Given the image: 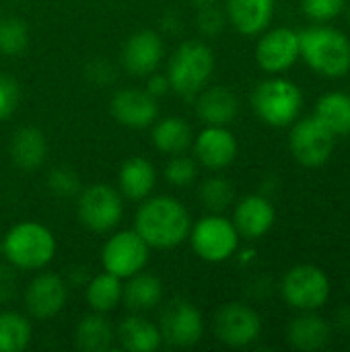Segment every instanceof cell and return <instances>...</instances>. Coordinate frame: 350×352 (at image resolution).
<instances>
[{
    "label": "cell",
    "instance_id": "cell-19",
    "mask_svg": "<svg viewBox=\"0 0 350 352\" xmlns=\"http://www.w3.org/2000/svg\"><path fill=\"white\" fill-rule=\"evenodd\" d=\"M239 113V99L237 95L225 87V85H215V87H204L196 95V116L206 124V126H229Z\"/></svg>",
    "mask_w": 350,
    "mask_h": 352
},
{
    "label": "cell",
    "instance_id": "cell-4",
    "mask_svg": "<svg viewBox=\"0 0 350 352\" xmlns=\"http://www.w3.org/2000/svg\"><path fill=\"white\" fill-rule=\"evenodd\" d=\"M2 254L17 270H39L56 256V237L39 223L14 225L2 241Z\"/></svg>",
    "mask_w": 350,
    "mask_h": 352
},
{
    "label": "cell",
    "instance_id": "cell-29",
    "mask_svg": "<svg viewBox=\"0 0 350 352\" xmlns=\"http://www.w3.org/2000/svg\"><path fill=\"white\" fill-rule=\"evenodd\" d=\"M122 301V278L111 272H101L93 276L87 285V303L97 314H107Z\"/></svg>",
    "mask_w": 350,
    "mask_h": 352
},
{
    "label": "cell",
    "instance_id": "cell-6",
    "mask_svg": "<svg viewBox=\"0 0 350 352\" xmlns=\"http://www.w3.org/2000/svg\"><path fill=\"white\" fill-rule=\"evenodd\" d=\"M283 299L299 311H316L330 299V278L316 264L293 266L281 285Z\"/></svg>",
    "mask_w": 350,
    "mask_h": 352
},
{
    "label": "cell",
    "instance_id": "cell-23",
    "mask_svg": "<svg viewBox=\"0 0 350 352\" xmlns=\"http://www.w3.org/2000/svg\"><path fill=\"white\" fill-rule=\"evenodd\" d=\"M163 299V283L151 272H136L122 285V301L132 311H151Z\"/></svg>",
    "mask_w": 350,
    "mask_h": 352
},
{
    "label": "cell",
    "instance_id": "cell-32",
    "mask_svg": "<svg viewBox=\"0 0 350 352\" xmlns=\"http://www.w3.org/2000/svg\"><path fill=\"white\" fill-rule=\"evenodd\" d=\"M27 43H29V29L23 19L19 16L0 19V54L19 56L25 52Z\"/></svg>",
    "mask_w": 350,
    "mask_h": 352
},
{
    "label": "cell",
    "instance_id": "cell-12",
    "mask_svg": "<svg viewBox=\"0 0 350 352\" xmlns=\"http://www.w3.org/2000/svg\"><path fill=\"white\" fill-rule=\"evenodd\" d=\"M215 336L227 346H250L262 334V318L243 303H227L215 314Z\"/></svg>",
    "mask_w": 350,
    "mask_h": 352
},
{
    "label": "cell",
    "instance_id": "cell-36",
    "mask_svg": "<svg viewBox=\"0 0 350 352\" xmlns=\"http://www.w3.org/2000/svg\"><path fill=\"white\" fill-rule=\"evenodd\" d=\"M225 23H227V14L221 8H217L212 2L200 4V10L196 14V25L204 35L208 37L219 35L225 29Z\"/></svg>",
    "mask_w": 350,
    "mask_h": 352
},
{
    "label": "cell",
    "instance_id": "cell-17",
    "mask_svg": "<svg viewBox=\"0 0 350 352\" xmlns=\"http://www.w3.org/2000/svg\"><path fill=\"white\" fill-rule=\"evenodd\" d=\"M161 60H163V39L155 31L142 29L128 37L122 52V62L130 74L149 76L151 72L157 70Z\"/></svg>",
    "mask_w": 350,
    "mask_h": 352
},
{
    "label": "cell",
    "instance_id": "cell-38",
    "mask_svg": "<svg viewBox=\"0 0 350 352\" xmlns=\"http://www.w3.org/2000/svg\"><path fill=\"white\" fill-rule=\"evenodd\" d=\"M19 293V274L12 264H0V305L10 303Z\"/></svg>",
    "mask_w": 350,
    "mask_h": 352
},
{
    "label": "cell",
    "instance_id": "cell-31",
    "mask_svg": "<svg viewBox=\"0 0 350 352\" xmlns=\"http://www.w3.org/2000/svg\"><path fill=\"white\" fill-rule=\"evenodd\" d=\"M198 198L204 204V208H208L215 214H221L223 210H227L235 198V190L233 184L227 177L215 175L202 182L200 190H198Z\"/></svg>",
    "mask_w": 350,
    "mask_h": 352
},
{
    "label": "cell",
    "instance_id": "cell-14",
    "mask_svg": "<svg viewBox=\"0 0 350 352\" xmlns=\"http://www.w3.org/2000/svg\"><path fill=\"white\" fill-rule=\"evenodd\" d=\"M299 54V33L289 27H276L264 33L256 45V60L266 72H285L297 60Z\"/></svg>",
    "mask_w": 350,
    "mask_h": 352
},
{
    "label": "cell",
    "instance_id": "cell-28",
    "mask_svg": "<svg viewBox=\"0 0 350 352\" xmlns=\"http://www.w3.org/2000/svg\"><path fill=\"white\" fill-rule=\"evenodd\" d=\"M332 132L334 136L350 134V95L342 91L326 93L316 103V113Z\"/></svg>",
    "mask_w": 350,
    "mask_h": 352
},
{
    "label": "cell",
    "instance_id": "cell-1",
    "mask_svg": "<svg viewBox=\"0 0 350 352\" xmlns=\"http://www.w3.org/2000/svg\"><path fill=\"white\" fill-rule=\"evenodd\" d=\"M192 221L184 204L173 196L144 198L134 221V231L155 250H171L190 235Z\"/></svg>",
    "mask_w": 350,
    "mask_h": 352
},
{
    "label": "cell",
    "instance_id": "cell-30",
    "mask_svg": "<svg viewBox=\"0 0 350 352\" xmlns=\"http://www.w3.org/2000/svg\"><path fill=\"white\" fill-rule=\"evenodd\" d=\"M31 342V322L19 311L0 314V352H21Z\"/></svg>",
    "mask_w": 350,
    "mask_h": 352
},
{
    "label": "cell",
    "instance_id": "cell-3",
    "mask_svg": "<svg viewBox=\"0 0 350 352\" xmlns=\"http://www.w3.org/2000/svg\"><path fill=\"white\" fill-rule=\"evenodd\" d=\"M212 70H215L212 50L200 39H190L184 41L169 58L167 78L171 91H175L179 97L194 99L206 87L208 78L212 76Z\"/></svg>",
    "mask_w": 350,
    "mask_h": 352
},
{
    "label": "cell",
    "instance_id": "cell-10",
    "mask_svg": "<svg viewBox=\"0 0 350 352\" xmlns=\"http://www.w3.org/2000/svg\"><path fill=\"white\" fill-rule=\"evenodd\" d=\"M159 332L163 342H167L169 346L190 349L202 338V314L188 299H171L159 316Z\"/></svg>",
    "mask_w": 350,
    "mask_h": 352
},
{
    "label": "cell",
    "instance_id": "cell-40",
    "mask_svg": "<svg viewBox=\"0 0 350 352\" xmlns=\"http://www.w3.org/2000/svg\"><path fill=\"white\" fill-rule=\"evenodd\" d=\"M192 2H196V4H206V2H215V0H192Z\"/></svg>",
    "mask_w": 350,
    "mask_h": 352
},
{
    "label": "cell",
    "instance_id": "cell-39",
    "mask_svg": "<svg viewBox=\"0 0 350 352\" xmlns=\"http://www.w3.org/2000/svg\"><path fill=\"white\" fill-rule=\"evenodd\" d=\"M171 91V85H169V78L167 74H161V72H151L149 74V80H146V93L155 99L167 95Z\"/></svg>",
    "mask_w": 350,
    "mask_h": 352
},
{
    "label": "cell",
    "instance_id": "cell-22",
    "mask_svg": "<svg viewBox=\"0 0 350 352\" xmlns=\"http://www.w3.org/2000/svg\"><path fill=\"white\" fill-rule=\"evenodd\" d=\"M10 159L14 167L23 171L37 169L47 155V142L41 130L37 128H21L10 138Z\"/></svg>",
    "mask_w": 350,
    "mask_h": 352
},
{
    "label": "cell",
    "instance_id": "cell-21",
    "mask_svg": "<svg viewBox=\"0 0 350 352\" xmlns=\"http://www.w3.org/2000/svg\"><path fill=\"white\" fill-rule=\"evenodd\" d=\"M274 14V0H227V19L241 35L262 33Z\"/></svg>",
    "mask_w": 350,
    "mask_h": 352
},
{
    "label": "cell",
    "instance_id": "cell-27",
    "mask_svg": "<svg viewBox=\"0 0 350 352\" xmlns=\"http://www.w3.org/2000/svg\"><path fill=\"white\" fill-rule=\"evenodd\" d=\"M192 128L186 120L171 116L163 118L153 128V142L165 155H179L192 144Z\"/></svg>",
    "mask_w": 350,
    "mask_h": 352
},
{
    "label": "cell",
    "instance_id": "cell-5",
    "mask_svg": "<svg viewBox=\"0 0 350 352\" xmlns=\"http://www.w3.org/2000/svg\"><path fill=\"white\" fill-rule=\"evenodd\" d=\"M252 105L264 124L272 128H285L297 120L303 105V93L293 80L274 76L262 80L254 89Z\"/></svg>",
    "mask_w": 350,
    "mask_h": 352
},
{
    "label": "cell",
    "instance_id": "cell-20",
    "mask_svg": "<svg viewBox=\"0 0 350 352\" xmlns=\"http://www.w3.org/2000/svg\"><path fill=\"white\" fill-rule=\"evenodd\" d=\"M330 338H332L330 324L314 311H305L303 316L295 318L287 328V340L297 351H322L330 344Z\"/></svg>",
    "mask_w": 350,
    "mask_h": 352
},
{
    "label": "cell",
    "instance_id": "cell-8",
    "mask_svg": "<svg viewBox=\"0 0 350 352\" xmlns=\"http://www.w3.org/2000/svg\"><path fill=\"white\" fill-rule=\"evenodd\" d=\"M289 146L297 163L316 169L330 161L334 151V132L318 116H309L293 126Z\"/></svg>",
    "mask_w": 350,
    "mask_h": 352
},
{
    "label": "cell",
    "instance_id": "cell-11",
    "mask_svg": "<svg viewBox=\"0 0 350 352\" xmlns=\"http://www.w3.org/2000/svg\"><path fill=\"white\" fill-rule=\"evenodd\" d=\"M149 245L136 231H120L111 235L101 252V264L118 278H130L144 270L149 262Z\"/></svg>",
    "mask_w": 350,
    "mask_h": 352
},
{
    "label": "cell",
    "instance_id": "cell-9",
    "mask_svg": "<svg viewBox=\"0 0 350 352\" xmlns=\"http://www.w3.org/2000/svg\"><path fill=\"white\" fill-rule=\"evenodd\" d=\"M78 221L95 233H107L122 221L124 204L118 190L107 184H95L78 196Z\"/></svg>",
    "mask_w": 350,
    "mask_h": 352
},
{
    "label": "cell",
    "instance_id": "cell-2",
    "mask_svg": "<svg viewBox=\"0 0 350 352\" xmlns=\"http://www.w3.org/2000/svg\"><path fill=\"white\" fill-rule=\"evenodd\" d=\"M299 54L311 70L328 78H340L350 70V39L326 25L299 31Z\"/></svg>",
    "mask_w": 350,
    "mask_h": 352
},
{
    "label": "cell",
    "instance_id": "cell-33",
    "mask_svg": "<svg viewBox=\"0 0 350 352\" xmlns=\"http://www.w3.org/2000/svg\"><path fill=\"white\" fill-rule=\"evenodd\" d=\"M163 173H165V179L171 186L184 188V186L194 184V179L198 175V167H196V161L194 159H190L184 153H179V155H171V159L165 163Z\"/></svg>",
    "mask_w": 350,
    "mask_h": 352
},
{
    "label": "cell",
    "instance_id": "cell-7",
    "mask_svg": "<svg viewBox=\"0 0 350 352\" xmlns=\"http://www.w3.org/2000/svg\"><path fill=\"white\" fill-rule=\"evenodd\" d=\"M190 241L198 258L217 264L229 260L237 252L239 233L233 221H227L221 214H210L190 229Z\"/></svg>",
    "mask_w": 350,
    "mask_h": 352
},
{
    "label": "cell",
    "instance_id": "cell-26",
    "mask_svg": "<svg viewBox=\"0 0 350 352\" xmlns=\"http://www.w3.org/2000/svg\"><path fill=\"white\" fill-rule=\"evenodd\" d=\"M113 340L116 334L111 324L97 311L83 318L74 332V344L80 352H107L113 346Z\"/></svg>",
    "mask_w": 350,
    "mask_h": 352
},
{
    "label": "cell",
    "instance_id": "cell-34",
    "mask_svg": "<svg viewBox=\"0 0 350 352\" xmlns=\"http://www.w3.org/2000/svg\"><path fill=\"white\" fill-rule=\"evenodd\" d=\"M47 188L54 196L68 198L80 190V182L74 169L70 167H56L47 173Z\"/></svg>",
    "mask_w": 350,
    "mask_h": 352
},
{
    "label": "cell",
    "instance_id": "cell-41",
    "mask_svg": "<svg viewBox=\"0 0 350 352\" xmlns=\"http://www.w3.org/2000/svg\"><path fill=\"white\" fill-rule=\"evenodd\" d=\"M0 256H2V241H0Z\"/></svg>",
    "mask_w": 350,
    "mask_h": 352
},
{
    "label": "cell",
    "instance_id": "cell-37",
    "mask_svg": "<svg viewBox=\"0 0 350 352\" xmlns=\"http://www.w3.org/2000/svg\"><path fill=\"white\" fill-rule=\"evenodd\" d=\"M19 99H21V91L17 80L6 74H0V122L14 113Z\"/></svg>",
    "mask_w": 350,
    "mask_h": 352
},
{
    "label": "cell",
    "instance_id": "cell-15",
    "mask_svg": "<svg viewBox=\"0 0 350 352\" xmlns=\"http://www.w3.org/2000/svg\"><path fill=\"white\" fill-rule=\"evenodd\" d=\"M109 109H111V116L122 126L132 128V130H144L153 126L159 116L157 99L151 97L146 91L132 89V87L118 91L111 97Z\"/></svg>",
    "mask_w": 350,
    "mask_h": 352
},
{
    "label": "cell",
    "instance_id": "cell-16",
    "mask_svg": "<svg viewBox=\"0 0 350 352\" xmlns=\"http://www.w3.org/2000/svg\"><path fill=\"white\" fill-rule=\"evenodd\" d=\"M194 155L208 169H225L237 157V140L227 126H206L194 140Z\"/></svg>",
    "mask_w": 350,
    "mask_h": 352
},
{
    "label": "cell",
    "instance_id": "cell-13",
    "mask_svg": "<svg viewBox=\"0 0 350 352\" xmlns=\"http://www.w3.org/2000/svg\"><path fill=\"white\" fill-rule=\"evenodd\" d=\"M68 299V285L54 272L37 274L25 289V307L33 320H50L58 316Z\"/></svg>",
    "mask_w": 350,
    "mask_h": 352
},
{
    "label": "cell",
    "instance_id": "cell-25",
    "mask_svg": "<svg viewBox=\"0 0 350 352\" xmlns=\"http://www.w3.org/2000/svg\"><path fill=\"white\" fill-rule=\"evenodd\" d=\"M118 338L122 346L130 352H155L163 342L159 326L142 316L126 318L118 328Z\"/></svg>",
    "mask_w": 350,
    "mask_h": 352
},
{
    "label": "cell",
    "instance_id": "cell-18",
    "mask_svg": "<svg viewBox=\"0 0 350 352\" xmlns=\"http://www.w3.org/2000/svg\"><path fill=\"white\" fill-rule=\"evenodd\" d=\"M276 221L274 206L268 198L252 194L245 196L233 212V225L239 233V237L245 239H260L264 237Z\"/></svg>",
    "mask_w": 350,
    "mask_h": 352
},
{
    "label": "cell",
    "instance_id": "cell-35",
    "mask_svg": "<svg viewBox=\"0 0 350 352\" xmlns=\"http://www.w3.org/2000/svg\"><path fill=\"white\" fill-rule=\"evenodd\" d=\"M347 8V0H301V10L311 21H332Z\"/></svg>",
    "mask_w": 350,
    "mask_h": 352
},
{
    "label": "cell",
    "instance_id": "cell-42",
    "mask_svg": "<svg viewBox=\"0 0 350 352\" xmlns=\"http://www.w3.org/2000/svg\"><path fill=\"white\" fill-rule=\"evenodd\" d=\"M349 23H350V4H349Z\"/></svg>",
    "mask_w": 350,
    "mask_h": 352
},
{
    "label": "cell",
    "instance_id": "cell-24",
    "mask_svg": "<svg viewBox=\"0 0 350 352\" xmlns=\"http://www.w3.org/2000/svg\"><path fill=\"white\" fill-rule=\"evenodd\" d=\"M155 179H157V171L153 163L144 157H132L122 165L118 184H120V192L128 200H144L151 196L155 188Z\"/></svg>",
    "mask_w": 350,
    "mask_h": 352
}]
</instances>
